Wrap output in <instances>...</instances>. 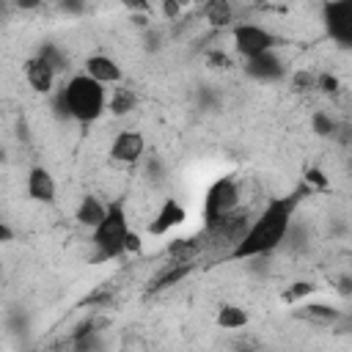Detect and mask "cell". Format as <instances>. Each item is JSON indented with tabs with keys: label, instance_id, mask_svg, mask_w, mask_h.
Instances as JSON below:
<instances>
[{
	"label": "cell",
	"instance_id": "obj_1",
	"mask_svg": "<svg viewBox=\"0 0 352 352\" xmlns=\"http://www.w3.org/2000/svg\"><path fill=\"white\" fill-rule=\"evenodd\" d=\"M300 195L302 192H289V195H280V198H270L264 204V209L256 217H250L248 231L228 250V258H256V256L272 253L286 239V234L292 228Z\"/></svg>",
	"mask_w": 352,
	"mask_h": 352
},
{
	"label": "cell",
	"instance_id": "obj_2",
	"mask_svg": "<svg viewBox=\"0 0 352 352\" xmlns=\"http://www.w3.org/2000/svg\"><path fill=\"white\" fill-rule=\"evenodd\" d=\"M58 94H60V99L66 104L69 118L77 121V124H91V121H96L107 110V91H104V85L99 80L88 77L85 72L72 74Z\"/></svg>",
	"mask_w": 352,
	"mask_h": 352
},
{
	"label": "cell",
	"instance_id": "obj_3",
	"mask_svg": "<svg viewBox=\"0 0 352 352\" xmlns=\"http://www.w3.org/2000/svg\"><path fill=\"white\" fill-rule=\"evenodd\" d=\"M129 231V217H126V206L124 201H110L104 217L99 220V226L91 228V242L99 250V258H116L124 253V236Z\"/></svg>",
	"mask_w": 352,
	"mask_h": 352
},
{
	"label": "cell",
	"instance_id": "obj_4",
	"mask_svg": "<svg viewBox=\"0 0 352 352\" xmlns=\"http://www.w3.org/2000/svg\"><path fill=\"white\" fill-rule=\"evenodd\" d=\"M239 206V184L234 176H220L209 184L204 195V231L214 228L228 212Z\"/></svg>",
	"mask_w": 352,
	"mask_h": 352
},
{
	"label": "cell",
	"instance_id": "obj_5",
	"mask_svg": "<svg viewBox=\"0 0 352 352\" xmlns=\"http://www.w3.org/2000/svg\"><path fill=\"white\" fill-rule=\"evenodd\" d=\"M231 41H234V52H236L242 60L278 47V38H275L267 28L253 25V22H239V25H234V28H231Z\"/></svg>",
	"mask_w": 352,
	"mask_h": 352
},
{
	"label": "cell",
	"instance_id": "obj_6",
	"mask_svg": "<svg viewBox=\"0 0 352 352\" xmlns=\"http://www.w3.org/2000/svg\"><path fill=\"white\" fill-rule=\"evenodd\" d=\"M322 22L338 47L352 44V0H327L322 6Z\"/></svg>",
	"mask_w": 352,
	"mask_h": 352
},
{
	"label": "cell",
	"instance_id": "obj_7",
	"mask_svg": "<svg viewBox=\"0 0 352 352\" xmlns=\"http://www.w3.org/2000/svg\"><path fill=\"white\" fill-rule=\"evenodd\" d=\"M242 72L250 80H256V82H278V80L286 77L289 66H286V60L275 50H267V52H258L253 58H245Z\"/></svg>",
	"mask_w": 352,
	"mask_h": 352
},
{
	"label": "cell",
	"instance_id": "obj_8",
	"mask_svg": "<svg viewBox=\"0 0 352 352\" xmlns=\"http://www.w3.org/2000/svg\"><path fill=\"white\" fill-rule=\"evenodd\" d=\"M146 154V138L138 129H121L110 143V157L121 165H135Z\"/></svg>",
	"mask_w": 352,
	"mask_h": 352
},
{
	"label": "cell",
	"instance_id": "obj_9",
	"mask_svg": "<svg viewBox=\"0 0 352 352\" xmlns=\"http://www.w3.org/2000/svg\"><path fill=\"white\" fill-rule=\"evenodd\" d=\"M184 220H187V209H184L176 198H165V201L160 204L154 220L148 223V234H151V236H165L168 231L179 228Z\"/></svg>",
	"mask_w": 352,
	"mask_h": 352
},
{
	"label": "cell",
	"instance_id": "obj_10",
	"mask_svg": "<svg viewBox=\"0 0 352 352\" xmlns=\"http://www.w3.org/2000/svg\"><path fill=\"white\" fill-rule=\"evenodd\" d=\"M192 261H168V264H162L154 275H151V280H148V292L154 294V292H165V289H170V286H176V283H182L190 272H192Z\"/></svg>",
	"mask_w": 352,
	"mask_h": 352
},
{
	"label": "cell",
	"instance_id": "obj_11",
	"mask_svg": "<svg viewBox=\"0 0 352 352\" xmlns=\"http://www.w3.org/2000/svg\"><path fill=\"white\" fill-rule=\"evenodd\" d=\"M85 74L94 77V80H99L102 85H116L124 77L118 60L110 58V55H88L85 58Z\"/></svg>",
	"mask_w": 352,
	"mask_h": 352
},
{
	"label": "cell",
	"instance_id": "obj_12",
	"mask_svg": "<svg viewBox=\"0 0 352 352\" xmlns=\"http://www.w3.org/2000/svg\"><path fill=\"white\" fill-rule=\"evenodd\" d=\"M25 190H28V195H30L33 201H38V204H52V201H55V192H58L52 173H50L47 168H41V165L30 168Z\"/></svg>",
	"mask_w": 352,
	"mask_h": 352
},
{
	"label": "cell",
	"instance_id": "obj_13",
	"mask_svg": "<svg viewBox=\"0 0 352 352\" xmlns=\"http://www.w3.org/2000/svg\"><path fill=\"white\" fill-rule=\"evenodd\" d=\"M55 72H52V66L50 63H44L38 55H33L30 60H25V80H28V85L36 91V94H50L52 91V85H55Z\"/></svg>",
	"mask_w": 352,
	"mask_h": 352
},
{
	"label": "cell",
	"instance_id": "obj_14",
	"mask_svg": "<svg viewBox=\"0 0 352 352\" xmlns=\"http://www.w3.org/2000/svg\"><path fill=\"white\" fill-rule=\"evenodd\" d=\"M294 316H297V319H305V322H311V324L327 327V324H333V322L341 319V311H338L336 305H327V302H302V305L294 311Z\"/></svg>",
	"mask_w": 352,
	"mask_h": 352
},
{
	"label": "cell",
	"instance_id": "obj_15",
	"mask_svg": "<svg viewBox=\"0 0 352 352\" xmlns=\"http://www.w3.org/2000/svg\"><path fill=\"white\" fill-rule=\"evenodd\" d=\"M104 212H107V204H102L96 195H82L80 204H77V209H74V220L82 228H94V226H99V220L104 217Z\"/></svg>",
	"mask_w": 352,
	"mask_h": 352
},
{
	"label": "cell",
	"instance_id": "obj_16",
	"mask_svg": "<svg viewBox=\"0 0 352 352\" xmlns=\"http://www.w3.org/2000/svg\"><path fill=\"white\" fill-rule=\"evenodd\" d=\"M204 19L212 28H228L234 19L231 0H204Z\"/></svg>",
	"mask_w": 352,
	"mask_h": 352
},
{
	"label": "cell",
	"instance_id": "obj_17",
	"mask_svg": "<svg viewBox=\"0 0 352 352\" xmlns=\"http://www.w3.org/2000/svg\"><path fill=\"white\" fill-rule=\"evenodd\" d=\"M135 104H138V96H135L132 88H116V91L110 94V99H107V110H110L116 118L129 116V113L135 110Z\"/></svg>",
	"mask_w": 352,
	"mask_h": 352
},
{
	"label": "cell",
	"instance_id": "obj_18",
	"mask_svg": "<svg viewBox=\"0 0 352 352\" xmlns=\"http://www.w3.org/2000/svg\"><path fill=\"white\" fill-rule=\"evenodd\" d=\"M248 322H250V316L239 305H220V311H217V327H223V330H242Z\"/></svg>",
	"mask_w": 352,
	"mask_h": 352
},
{
	"label": "cell",
	"instance_id": "obj_19",
	"mask_svg": "<svg viewBox=\"0 0 352 352\" xmlns=\"http://www.w3.org/2000/svg\"><path fill=\"white\" fill-rule=\"evenodd\" d=\"M165 253L173 261H195V256L201 253V239H173Z\"/></svg>",
	"mask_w": 352,
	"mask_h": 352
},
{
	"label": "cell",
	"instance_id": "obj_20",
	"mask_svg": "<svg viewBox=\"0 0 352 352\" xmlns=\"http://www.w3.org/2000/svg\"><path fill=\"white\" fill-rule=\"evenodd\" d=\"M36 55H38L44 63H50L55 74L66 72V66H69V58L63 55V50H60L58 44H50V41H47V44H41V47H38V52H36Z\"/></svg>",
	"mask_w": 352,
	"mask_h": 352
},
{
	"label": "cell",
	"instance_id": "obj_21",
	"mask_svg": "<svg viewBox=\"0 0 352 352\" xmlns=\"http://www.w3.org/2000/svg\"><path fill=\"white\" fill-rule=\"evenodd\" d=\"M311 129H314L319 138H333V135L338 132V124H336V118H330V113L316 110V113L311 116Z\"/></svg>",
	"mask_w": 352,
	"mask_h": 352
},
{
	"label": "cell",
	"instance_id": "obj_22",
	"mask_svg": "<svg viewBox=\"0 0 352 352\" xmlns=\"http://www.w3.org/2000/svg\"><path fill=\"white\" fill-rule=\"evenodd\" d=\"M316 292V286L311 283V280H297V283H292L280 297L286 300V302H300V300H305L308 294H314Z\"/></svg>",
	"mask_w": 352,
	"mask_h": 352
},
{
	"label": "cell",
	"instance_id": "obj_23",
	"mask_svg": "<svg viewBox=\"0 0 352 352\" xmlns=\"http://www.w3.org/2000/svg\"><path fill=\"white\" fill-rule=\"evenodd\" d=\"M292 85H294L297 91H311V88L316 85V74H311L308 69H297V72L292 74Z\"/></svg>",
	"mask_w": 352,
	"mask_h": 352
},
{
	"label": "cell",
	"instance_id": "obj_24",
	"mask_svg": "<svg viewBox=\"0 0 352 352\" xmlns=\"http://www.w3.org/2000/svg\"><path fill=\"white\" fill-rule=\"evenodd\" d=\"M305 184H308V190H311V187H316V190H327V187H330V179H327L319 168H308V170H305Z\"/></svg>",
	"mask_w": 352,
	"mask_h": 352
},
{
	"label": "cell",
	"instance_id": "obj_25",
	"mask_svg": "<svg viewBox=\"0 0 352 352\" xmlns=\"http://www.w3.org/2000/svg\"><path fill=\"white\" fill-rule=\"evenodd\" d=\"M314 88H319L322 94H336L341 85H338V77L336 74H327L324 72V74H316V85Z\"/></svg>",
	"mask_w": 352,
	"mask_h": 352
},
{
	"label": "cell",
	"instance_id": "obj_26",
	"mask_svg": "<svg viewBox=\"0 0 352 352\" xmlns=\"http://www.w3.org/2000/svg\"><path fill=\"white\" fill-rule=\"evenodd\" d=\"M206 63H209L212 69H228V66H231V58H228L223 50H209V52H206Z\"/></svg>",
	"mask_w": 352,
	"mask_h": 352
},
{
	"label": "cell",
	"instance_id": "obj_27",
	"mask_svg": "<svg viewBox=\"0 0 352 352\" xmlns=\"http://www.w3.org/2000/svg\"><path fill=\"white\" fill-rule=\"evenodd\" d=\"M140 248H143L140 234L129 228V231H126V236H124V253H140Z\"/></svg>",
	"mask_w": 352,
	"mask_h": 352
},
{
	"label": "cell",
	"instance_id": "obj_28",
	"mask_svg": "<svg viewBox=\"0 0 352 352\" xmlns=\"http://www.w3.org/2000/svg\"><path fill=\"white\" fill-rule=\"evenodd\" d=\"M160 6H162V14H165V19L176 22V19L182 16V6H179L176 0H160Z\"/></svg>",
	"mask_w": 352,
	"mask_h": 352
},
{
	"label": "cell",
	"instance_id": "obj_29",
	"mask_svg": "<svg viewBox=\"0 0 352 352\" xmlns=\"http://www.w3.org/2000/svg\"><path fill=\"white\" fill-rule=\"evenodd\" d=\"M58 3H60V8H63L66 14H82L85 6H88L85 0H58Z\"/></svg>",
	"mask_w": 352,
	"mask_h": 352
},
{
	"label": "cell",
	"instance_id": "obj_30",
	"mask_svg": "<svg viewBox=\"0 0 352 352\" xmlns=\"http://www.w3.org/2000/svg\"><path fill=\"white\" fill-rule=\"evenodd\" d=\"M11 239H14V228L6 220H0V245L3 242H11Z\"/></svg>",
	"mask_w": 352,
	"mask_h": 352
},
{
	"label": "cell",
	"instance_id": "obj_31",
	"mask_svg": "<svg viewBox=\"0 0 352 352\" xmlns=\"http://www.w3.org/2000/svg\"><path fill=\"white\" fill-rule=\"evenodd\" d=\"M16 3V8H22V11H36L38 6H41V0H14Z\"/></svg>",
	"mask_w": 352,
	"mask_h": 352
},
{
	"label": "cell",
	"instance_id": "obj_32",
	"mask_svg": "<svg viewBox=\"0 0 352 352\" xmlns=\"http://www.w3.org/2000/svg\"><path fill=\"white\" fill-rule=\"evenodd\" d=\"M126 8H132V11H146L148 8V0H121Z\"/></svg>",
	"mask_w": 352,
	"mask_h": 352
},
{
	"label": "cell",
	"instance_id": "obj_33",
	"mask_svg": "<svg viewBox=\"0 0 352 352\" xmlns=\"http://www.w3.org/2000/svg\"><path fill=\"white\" fill-rule=\"evenodd\" d=\"M132 22H135L138 28H148V19H146L143 14H132Z\"/></svg>",
	"mask_w": 352,
	"mask_h": 352
},
{
	"label": "cell",
	"instance_id": "obj_34",
	"mask_svg": "<svg viewBox=\"0 0 352 352\" xmlns=\"http://www.w3.org/2000/svg\"><path fill=\"white\" fill-rule=\"evenodd\" d=\"M176 3H179V6L184 8V6H190V3H201V0H176Z\"/></svg>",
	"mask_w": 352,
	"mask_h": 352
},
{
	"label": "cell",
	"instance_id": "obj_35",
	"mask_svg": "<svg viewBox=\"0 0 352 352\" xmlns=\"http://www.w3.org/2000/svg\"><path fill=\"white\" fill-rule=\"evenodd\" d=\"M0 162H6V148L0 146Z\"/></svg>",
	"mask_w": 352,
	"mask_h": 352
},
{
	"label": "cell",
	"instance_id": "obj_36",
	"mask_svg": "<svg viewBox=\"0 0 352 352\" xmlns=\"http://www.w3.org/2000/svg\"><path fill=\"white\" fill-rule=\"evenodd\" d=\"M253 3H267V0H253Z\"/></svg>",
	"mask_w": 352,
	"mask_h": 352
}]
</instances>
